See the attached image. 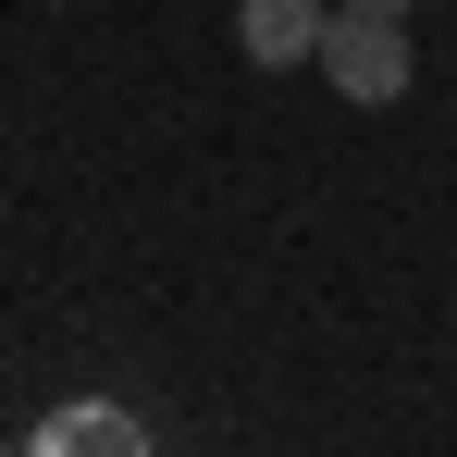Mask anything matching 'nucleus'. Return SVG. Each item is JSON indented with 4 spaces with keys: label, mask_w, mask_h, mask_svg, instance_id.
I'll return each instance as SVG.
<instances>
[{
    "label": "nucleus",
    "mask_w": 457,
    "mask_h": 457,
    "mask_svg": "<svg viewBox=\"0 0 457 457\" xmlns=\"http://www.w3.org/2000/svg\"><path fill=\"white\" fill-rule=\"evenodd\" d=\"M321 75H334V99H359V112L408 99V75H420V50H408V12H334V37H321Z\"/></svg>",
    "instance_id": "f257e3e1"
},
{
    "label": "nucleus",
    "mask_w": 457,
    "mask_h": 457,
    "mask_svg": "<svg viewBox=\"0 0 457 457\" xmlns=\"http://www.w3.org/2000/svg\"><path fill=\"white\" fill-rule=\"evenodd\" d=\"M25 457H161V445H149L137 408H112V395H62V408H37Z\"/></svg>",
    "instance_id": "f03ea898"
},
{
    "label": "nucleus",
    "mask_w": 457,
    "mask_h": 457,
    "mask_svg": "<svg viewBox=\"0 0 457 457\" xmlns=\"http://www.w3.org/2000/svg\"><path fill=\"white\" fill-rule=\"evenodd\" d=\"M321 37H334V0H235V50H247L260 75L321 62Z\"/></svg>",
    "instance_id": "7ed1b4c3"
},
{
    "label": "nucleus",
    "mask_w": 457,
    "mask_h": 457,
    "mask_svg": "<svg viewBox=\"0 0 457 457\" xmlns=\"http://www.w3.org/2000/svg\"><path fill=\"white\" fill-rule=\"evenodd\" d=\"M334 12H408V0H334Z\"/></svg>",
    "instance_id": "20e7f679"
}]
</instances>
